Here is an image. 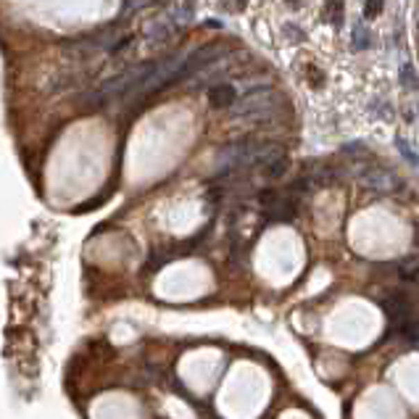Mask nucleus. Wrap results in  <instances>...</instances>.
Returning a JSON list of instances; mask_svg holds the SVG:
<instances>
[{"label":"nucleus","mask_w":419,"mask_h":419,"mask_svg":"<svg viewBox=\"0 0 419 419\" xmlns=\"http://www.w3.org/2000/svg\"><path fill=\"white\" fill-rule=\"evenodd\" d=\"M209 103L214 108H232L235 105V87L232 85H214L209 90Z\"/></svg>","instance_id":"nucleus-5"},{"label":"nucleus","mask_w":419,"mask_h":419,"mask_svg":"<svg viewBox=\"0 0 419 419\" xmlns=\"http://www.w3.org/2000/svg\"><path fill=\"white\" fill-rule=\"evenodd\" d=\"M277 101H280V95H277L272 87H262V90H256V92H248L240 103L232 105V117L264 119L277 108Z\"/></svg>","instance_id":"nucleus-1"},{"label":"nucleus","mask_w":419,"mask_h":419,"mask_svg":"<svg viewBox=\"0 0 419 419\" xmlns=\"http://www.w3.org/2000/svg\"><path fill=\"white\" fill-rule=\"evenodd\" d=\"M259 200H262V209H264V214H266L269 219L288 222V219H293V216H296V203H293L290 198L275 193V190H264L262 196H259Z\"/></svg>","instance_id":"nucleus-3"},{"label":"nucleus","mask_w":419,"mask_h":419,"mask_svg":"<svg viewBox=\"0 0 419 419\" xmlns=\"http://www.w3.org/2000/svg\"><path fill=\"white\" fill-rule=\"evenodd\" d=\"M143 6H148V0H130V6H127V11H124V13L137 11V8H143Z\"/></svg>","instance_id":"nucleus-13"},{"label":"nucleus","mask_w":419,"mask_h":419,"mask_svg":"<svg viewBox=\"0 0 419 419\" xmlns=\"http://www.w3.org/2000/svg\"><path fill=\"white\" fill-rule=\"evenodd\" d=\"M401 82L407 85L409 90H414L417 87V77H414V69L409 64H404V69H401Z\"/></svg>","instance_id":"nucleus-11"},{"label":"nucleus","mask_w":419,"mask_h":419,"mask_svg":"<svg viewBox=\"0 0 419 419\" xmlns=\"http://www.w3.org/2000/svg\"><path fill=\"white\" fill-rule=\"evenodd\" d=\"M382 8H385V0H367L364 3V16L367 19H377L382 13Z\"/></svg>","instance_id":"nucleus-10"},{"label":"nucleus","mask_w":419,"mask_h":419,"mask_svg":"<svg viewBox=\"0 0 419 419\" xmlns=\"http://www.w3.org/2000/svg\"><path fill=\"white\" fill-rule=\"evenodd\" d=\"M367 32L361 29V26H356V42H354V51H359V48H367Z\"/></svg>","instance_id":"nucleus-12"},{"label":"nucleus","mask_w":419,"mask_h":419,"mask_svg":"<svg viewBox=\"0 0 419 419\" xmlns=\"http://www.w3.org/2000/svg\"><path fill=\"white\" fill-rule=\"evenodd\" d=\"M395 145H398V151H401V156L407 158V161H409V164H411V166H419V156H417V153H414V151H411V145H409L407 140H401V137H398V143H395Z\"/></svg>","instance_id":"nucleus-9"},{"label":"nucleus","mask_w":419,"mask_h":419,"mask_svg":"<svg viewBox=\"0 0 419 419\" xmlns=\"http://www.w3.org/2000/svg\"><path fill=\"white\" fill-rule=\"evenodd\" d=\"M285 171H288V158L285 156H280L266 164V174H269V177H282Z\"/></svg>","instance_id":"nucleus-7"},{"label":"nucleus","mask_w":419,"mask_h":419,"mask_svg":"<svg viewBox=\"0 0 419 419\" xmlns=\"http://www.w3.org/2000/svg\"><path fill=\"white\" fill-rule=\"evenodd\" d=\"M230 53V48L227 45H222V42H211V45H203V48H198V51H193L187 58H185V66H182V74H180V79L190 77V74H196V71H200V69H206V66L216 64L219 58H224Z\"/></svg>","instance_id":"nucleus-2"},{"label":"nucleus","mask_w":419,"mask_h":419,"mask_svg":"<svg viewBox=\"0 0 419 419\" xmlns=\"http://www.w3.org/2000/svg\"><path fill=\"white\" fill-rule=\"evenodd\" d=\"M359 182L372 193H393L398 187V180L385 169H367L364 174H359Z\"/></svg>","instance_id":"nucleus-4"},{"label":"nucleus","mask_w":419,"mask_h":419,"mask_svg":"<svg viewBox=\"0 0 419 419\" xmlns=\"http://www.w3.org/2000/svg\"><path fill=\"white\" fill-rule=\"evenodd\" d=\"M343 16V0H327V22L338 24Z\"/></svg>","instance_id":"nucleus-8"},{"label":"nucleus","mask_w":419,"mask_h":419,"mask_svg":"<svg viewBox=\"0 0 419 419\" xmlns=\"http://www.w3.org/2000/svg\"><path fill=\"white\" fill-rule=\"evenodd\" d=\"M395 272L401 280L407 282H417L419 280V259H404V262L395 264Z\"/></svg>","instance_id":"nucleus-6"}]
</instances>
